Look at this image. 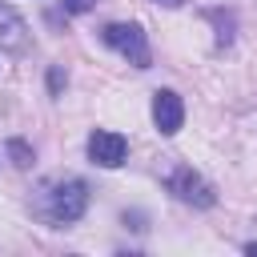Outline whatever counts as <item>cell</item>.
<instances>
[{
	"instance_id": "obj_1",
	"label": "cell",
	"mask_w": 257,
	"mask_h": 257,
	"mask_svg": "<svg viewBox=\"0 0 257 257\" xmlns=\"http://www.w3.org/2000/svg\"><path fill=\"white\" fill-rule=\"evenodd\" d=\"M88 209V185L80 177H64V181H48L40 189V201H36V213L52 225H72L80 221Z\"/></svg>"
},
{
	"instance_id": "obj_2",
	"label": "cell",
	"mask_w": 257,
	"mask_h": 257,
	"mask_svg": "<svg viewBox=\"0 0 257 257\" xmlns=\"http://www.w3.org/2000/svg\"><path fill=\"white\" fill-rule=\"evenodd\" d=\"M100 36H104V44L116 48L133 68H149V64H153V52H149V40H145V28H141V24H133V20H128V24H124V20H120V24H104Z\"/></svg>"
},
{
	"instance_id": "obj_3",
	"label": "cell",
	"mask_w": 257,
	"mask_h": 257,
	"mask_svg": "<svg viewBox=\"0 0 257 257\" xmlns=\"http://www.w3.org/2000/svg\"><path fill=\"white\" fill-rule=\"evenodd\" d=\"M165 189L181 201V205H193V209H213L217 205V193H213V185L197 173V169H189V165H177L173 173H169V181H165Z\"/></svg>"
},
{
	"instance_id": "obj_4",
	"label": "cell",
	"mask_w": 257,
	"mask_h": 257,
	"mask_svg": "<svg viewBox=\"0 0 257 257\" xmlns=\"http://www.w3.org/2000/svg\"><path fill=\"white\" fill-rule=\"evenodd\" d=\"M153 124H157L161 137H177L181 133V124H185V100H181V92H173V88H157L153 92Z\"/></svg>"
},
{
	"instance_id": "obj_5",
	"label": "cell",
	"mask_w": 257,
	"mask_h": 257,
	"mask_svg": "<svg viewBox=\"0 0 257 257\" xmlns=\"http://www.w3.org/2000/svg\"><path fill=\"white\" fill-rule=\"evenodd\" d=\"M124 153H128V141H124L120 133H108V128L88 133V161H92V165L116 169V165H124Z\"/></svg>"
},
{
	"instance_id": "obj_6",
	"label": "cell",
	"mask_w": 257,
	"mask_h": 257,
	"mask_svg": "<svg viewBox=\"0 0 257 257\" xmlns=\"http://www.w3.org/2000/svg\"><path fill=\"white\" fill-rule=\"evenodd\" d=\"M24 44H28V24L20 20V12H16V8L0 4V48L20 52Z\"/></svg>"
},
{
	"instance_id": "obj_7",
	"label": "cell",
	"mask_w": 257,
	"mask_h": 257,
	"mask_svg": "<svg viewBox=\"0 0 257 257\" xmlns=\"http://www.w3.org/2000/svg\"><path fill=\"white\" fill-rule=\"evenodd\" d=\"M205 20L217 28V48H229V44H233V32H237L233 8H205Z\"/></svg>"
},
{
	"instance_id": "obj_8",
	"label": "cell",
	"mask_w": 257,
	"mask_h": 257,
	"mask_svg": "<svg viewBox=\"0 0 257 257\" xmlns=\"http://www.w3.org/2000/svg\"><path fill=\"white\" fill-rule=\"evenodd\" d=\"M4 157H8L16 169H32V161H36V153H32V145H28L24 137H8V145H4Z\"/></svg>"
},
{
	"instance_id": "obj_9",
	"label": "cell",
	"mask_w": 257,
	"mask_h": 257,
	"mask_svg": "<svg viewBox=\"0 0 257 257\" xmlns=\"http://www.w3.org/2000/svg\"><path fill=\"white\" fill-rule=\"evenodd\" d=\"M64 84H68L64 68H60V64H52V68H48V92H52V96H60V88H64Z\"/></svg>"
},
{
	"instance_id": "obj_10",
	"label": "cell",
	"mask_w": 257,
	"mask_h": 257,
	"mask_svg": "<svg viewBox=\"0 0 257 257\" xmlns=\"http://www.w3.org/2000/svg\"><path fill=\"white\" fill-rule=\"evenodd\" d=\"M60 4H64V12H76V16H80V12H88L96 0H60Z\"/></svg>"
},
{
	"instance_id": "obj_11",
	"label": "cell",
	"mask_w": 257,
	"mask_h": 257,
	"mask_svg": "<svg viewBox=\"0 0 257 257\" xmlns=\"http://www.w3.org/2000/svg\"><path fill=\"white\" fill-rule=\"evenodd\" d=\"M157 4H165V8H181L185 0H157Z\"/></svg>"
},
{
	"instance_id": "obj_12",
	"label": "cell",
	"mask_w": 257,
	"mask_h": 257,
	"mask_svg": "<svg viewBox=\"0 0 257 257\" xmlns=\"http://www.w3.org/2000/svg\"><path fill=\"white\" fill-rule=\"evenodd\" d=\"M245 253H249V257H257V241H249V245H245Z\"/></svg>"
}]
</instances>
